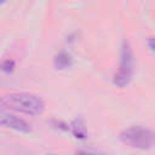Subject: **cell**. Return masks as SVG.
<instances>
[{
  "mask_svg": "<svg viewBox=\"0 0 155 155\" xmlns=\"http://www.w3.org/2000/svg\"><path fill=\"white\" fill-rule=\"evenodd\" d=\"M0 102L6 108L30 116L41 115L45 110V102L41 97L30 92H10L0 97Z\"/></svg>",
  "mask_w": 155,
  "mask_h": 155,
  "instance_id": "6da1fadb",
  "label": "cell"
},
{
  "mask_svg": "<svg viewBox=\"0 0 155 155\" xmlns=\"http://www.w3.org/2000/svg\"><path fill=\"white\" fill-rule=\"evenodd\" d=\"M120 139L131 148L138 150H149L154 145V132L150 128L133 126L120 132Z\"/></svg>",
  "mask_w": 155,
  "mask_h": 155,
  "instance_id": "7a4b0ae2",
  "label": "cell"
},
{
  "mask_svg": "<svg viewBox=\"0 0 155 155\" xmlns=\"http://www.w3.org/2000/svg\"><path fill=\"white\" fill-rule=\"evenodd\" d=\"M133 71H134L133 53H132L130 44L127 41H124L122 47H121L119 69L113 78V84L115 86H117L119 88L126 87L130 84V81L132 80Z\"/></svg>",
  "mask_w": 155,
  "mask_h": 155,
  "instance_id": "3957f363",
  "label": "cell"
},
{
  "mask_svg": "<svg viewBox=\"0 0 155 155\" xmlns=\"http://www.w3.org/2000/svg\"><path fill=\"white\" fill-rule=\"evenodd\" d=\"M0 126L21 132V133H29L31 131L30 125L27 121H24L23 119L13 114H10L2 108H0Z\"/></svg>",
  "mask_w": 155,
  "mask_h": 155,
  "instance_id": "277c9868",
  "label": "cell"
},
{
  "mask_svg": "<svg viewBox=\"0 0 155 155\" xmlns=\"http://www.w3.org/2000/svg\"><path fill=\"white\" fill-rule=\"evenodd\" d=\"M73 64V58L69 53L67 52H59L56 57H54V67L59 70L67 69Z\"/></svg>",
  "mask_w": 155,
  "mask_h": 155,
  "instance_id": "5b68a950",
  "label": "cell"
},
{
  "mask_svg": "<svg viewBox=\"0 0 155 155\" xmlns=\"http://www.w3.org/2000/svg\"><path fill=\"white\" fill-rule=\"evenodd\" d=\"M71 131L76 138H85L86 137V127L82 122V120H75L71 124Z\"/></svg>",
  "mask_w": 155,
  "mask_h": 155,
  "instance_id": "8992f818",
  "label": "cell"
},
{
  "mask_svg": "<svg viewBox=\"0 0 155 155\" xmlns=\"http://www.w3.org/2000/svg\"><path fill=\"white\" fill-rule=\"evenodd\" d=\"M0 69L5 73H11L15 69V62L12 59H6L0 64Z\"/></svg>",
  "mask_w": 155,
  "mask_h": 155,
  "instance_id": "52a82bcc",
  "label": "cell"
},
{
  "mask_svg": "<svg viewBox=\"0 0 155 155\" xmlns=\"http://www.w3.org/2000/svg\"><path fill=\"white\" fill-rule=\"evenodd\" d=\"M147 44H148V46H149V50H150V51H154V39H153L151 36L148 38Z\"/></svg>",
  "mask_w": 155,
  "mask_h": 155,
  "instance_id": "ba28073f",
  "label": "cell"
},
{
  "mask_svg": "<svg viewBox=\"0 0 155 155\" xmlns=\"http://www.w3.org/2000/svg\"><path fill=\"white\" fill-rule=\"evenodd\" d=\"M76 155H91V154H88V153H85V151H79Z\"/></svg>",
  "mask_w": 155,
  "mask_h": 155,
  "instance_id": "9c48e42d",
  "label": "cell"
},
{
  "mask_svg": "<svg viewBox=\"0 0 155 155\" xmlns=\"http://www.w3.org/2000/svg\"><path fill=\"white\" fill-rule=\"evenodd\" d=\"M7 0H0V4H4V2H6Z\"/></svg>",
  "mask_w": 155,
  "mask_h": 155,
  "instance_id": "30bf717a",
  "label": "cell"
}]
</instances>
